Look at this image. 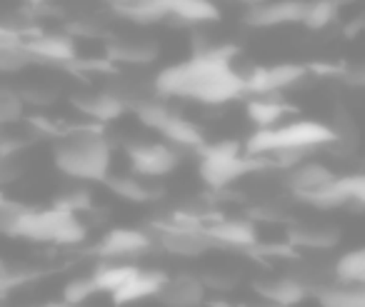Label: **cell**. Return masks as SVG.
Masks as SVG:
<instances>
[{"instance_id":"obj_24","label":"cell","mask_w":365,"mask_h":307,"mask_svg":"<svg viewBox=\"0 0 365 307\" xmlns=\"http://www.w3.org/2000/svg\"><path fill=\"white\" fill-rule=\"evenodd\" d=\"M340 240L335 227H295L290 232V242L295 247H313V250H330Z\"/></svg>"},{"instance_id":"obj_7","label":"cell","mask_w":365,"mask_h":307,"mask_svg":"<svg viewBox=\"0 0 365 307\" xmlns=\"http://www.w3.org/2000/svg\"><path fill=\"white\" fill-rule=\"evenodd\" d=\"M308 66L280 63V66L253 68L243 76V88L250 95H278L280 90H290L308 78Z\"/></svg>"},{"instance_id":"obj_13","label":"cell","mask_w":365,"mask_h":307,"mask_svg":"<svg viewBox=\"0 0 365 307\" xmlns=\"http://www.w3.org/2000/svg\"><path fill=\"white\" fill-rule=\"evenodd\" d=\"M205 282L195 275H165L155 297L168 307H200L205 302Z\"/></svg>"},{"instance_id":"obj_25","label":"cell","mask_w":365,"mask_h":307,"mask_svg":"<svg viewBox=\"0 0 365 307\" xmlns=\"http://www.w3.org/2000/svg\"><path fill=\"white\" fill-rule=\"evenodd\" d=\"M335 277L343 285H365V250L355 247V250L345 252L335 262Z\"/></svg>"},{"instance_id":"obj_6","label":"cell","mask_w":365,"mask_h":307,"mask_svg":"<svg viewBox=\"0 0 365 307\" xmlns=\"http://www.w3.org/2000/svg\"><path fill=\"white\" fill-rule=\"evenodd\" d=\"M158 245L175 257H200L208 250L218 247L213 237L203 230V225H185L168 217L165 222H158Z\"/></svg>"},{"instance_id":"obj_8","label":"cell","mask_w":365,"mask_h":307,"mask_svg":"<svg viewBox=\"0 0 365 307\" xmlns=\"http://www.w3.org/2000/svg\"><path fill=\"white\" fill-rule=\"evenodd\" d=\"M128 160L135 175L163 177L180 165V152L170 142H135L128 147Z\"/></svg>"},{"instance_id":"obj_5","label":"cell","mask_w":365,"mask_h":307,"mask_svg":"<svg viewBox=\"0 0 365 307\" xmlns=\"http://www.w3.org/2000/svg\"><path fill=\"white\" fill-rule=\"evenodd\" d=\"M200 152V177L210 190H223L233 185L243 175L253 170L273 165L263 155H248L238 140H220V142H203L198 147Z\"/></svg>"},{"instance_id":"obj_29","label":"cell","mask_w":365,"mask_h":307,"mask_svg":"<svg viewBox=\"0 0 365 307\" xmlns=\"http://www.w3.org/2000/svg\"><path fill=\"white\" fill-rule=\"evenodd\" d=\"M96 292H98V287H96V282H93L91 275H88V277H76V280L68 282L66 290H63V300H66L68 305L78 307V305H83L86 300H91Z\"/></svg>"},{"instance_id":"obj_22","label":"cell","mask_w":365,"mask_h":307,"mask_svg":"<svg viewBox=\"0 0 365 307\" xmlns=\"http://www.w3.org/2000/svg\"><path fill=\"white\" fill-rule=\"evenodd\" d=\"M315 297L323 307H365L363 285H323L315 290Z\"/></svg>"},{"instance_id":"obj_2","label":"cell","mask_w":365,"mask_h":307,"mask_svg":"<svg viewBox=\"0 0 365 307\" xmlns=\"http://www.w3.org/2000/svg\"><path fill=\"white\" fill-rule=\"evenodd\" d=\"M338 142L333 125H325L318 120H290L278 123L273 128H258L248 137L243 150L248 155H263L273 165L293 167L308 150L320 145H333Z\"/></svg>"},{"instance_id":"obj_18","label":"cell","mask_w":365,"mask_h":307,"mask_svg":"<svg viewBox=\"0 0 365 307\" xmlns=\"http://www.w3.org/2000/svg\"><path fill=\"white\" fill-rule=\"evenodd\" d=\"M255 290L270 305H278V307H293L308 297V285L295 280V277H278V280L258 282Z\"/></svg>"},{"instance_id":"obj_9","label":"cell","mask_w":365,"mask_h":307,"mask_svg":"<svg viewBox=\"0 0 365 307\" xmlns=\"http://www.w3.org/2000/svg\"><path fill=\"white\" fill-rule=\"evenodd\" d=\"M21 46L33 63H51V66H73L78 61V48L68 36L61 33H26Z\"/></svg>"},{"instance_id":"obj_35","label":"cell","mask_w":365,"mask_h":307,"mask_svg":"<svg viewBox=\"0 0 365 307\" xmlns=\"http://www.w3.org/2000/svg\"><path fill=\"white\" fill-rule=\"evenodd\" d=\"M31 6H43V3H48V0H28Z\"/></svg>"},{"instance_id":"obj_34","label":"cell","mask_w":365,"mask_h":307,"mask_svg":"<svg viewBox=\"0 0 365 307\" xmlns=\"http://www.w3.org/2000/svg\"><path fill=\"white\" fill-rule=\"evenodd\" d=\"M230 3H240V6H253V3H258V0H230Z\"/></svg>"},{"instance_id":"obj_3","label":"cell","mask_w":365,"mask_h":307,"mask_svg":"<svg viewBox=\"0 0 365 307\" xmlns=\"http://www.w3.org/2000/svg\"><path fill=\"white\" fill-rule=\"evenodd\" d=\"M56 165L68 177L81 182H103L110 170V142L98 123L66 128L56 142Z\"/></svg>"},{"instance_id":"obj_26","label":"cell","mask_w":365,"mask_h":307,"mask_svg":"<svg viewBox=\"0 0 365 307\" xmlns=\"http://www.w3.org/2000/svg\"><path fill=\"white\" fill-rule=\"evenodd\" d=\"M103 182H106V185L110 187L118 197H123V200H128V202H150L153 197L158 195L155 190H150L145 182L135 180V177H125V175L110 177L108 175Z\"/></svg>"},{"instance_id":"obj_10","label":"cell","mask_w":365,"mask_h":307,"mask_svg":"<svg viewBox=\"0 0 365 307\" xmlns=\"http://www.w3.org/2000/svg\"><path fill=\"white\" fill-rule=\"evenodd\" d=\"M308 11V0H258L248 6L245 23L253 28L300 26Z\"/></svg>"},{"instance_id":"obj_17","label":"cell","mask_w":365,"mask_h":307,"mask_svg":"<svg viewBox=\"0 0 365 307\" xmlns=\"http://www.w3.org/2000/svg\"><path fill=\"white\" fill-rule=\"evenodd\" d=\"M163 280L165 275L158 270H140L130 277L123 287H118L113 292V302L115 305H130V302H138V300H145V297H155V292L160 290Z\"/></svg>"},{"instance_id":"obj_28","label":"cell","mask_w":365,"mask_h":307,"mask_svg":"<svg viewBox=\"0 0 365 307\" xmlns=\"http://www.w3.org/2000/svg\"><path fill=\"white\" fill-rule=\"evenodd\" d=\"M26 118V100L23 93L13 88H0V125H13Z\"/></svg>"},{"instance_id":"obj_16","label":"cell","mask_w":365,"mask_h":307,"mask_svg":"<svg viewBox=\"0 0 365 307\" xmlns=\"http://www.w3.org/2000/svg\"><path fill=\"white\" fill-rule=\"evenodd\" d=\"M165 142H170L173 147H190V150H198L205 142V135L200 132V128L195 123L185 120L182 115H175V113L168 110L165 118L160 120V125L155 128Z\"/></svg>"},{"instance_id":"obj_1","label":"cell","mask_w":365,"mask_h":307,"mask_svg":"<svg viewBox=\"0 0 365 307\" xmlns=\"http://www.w3.org/2000/svg\"><path fill=\"white\" fill-rule=\"evenodd\" d=\"M233 46L198 48L193 58L158 73L155 90L160 95L185 98L203 105H225L245 95L243 73L233 68Z\"/></svg>"},{"instance_id":"obj_19","label":"cell","mask_w":365,"mask_h":307,"mask_svg":"<svg viewBox=\"0 0 365 307\" xmlns=\"http://www.w3.org/2000/svg\"><path fill=\"white\" fill-rule=\"evenodd\" d=\"M78 110L86 113L93 123L103 125V123H110L115 118H120L125 113V100L115 93H98V95H88V98H81L76 100Z\"/></svg>"},{"instance_id":"obj_23","label":"cell","mask_w":365,"mask_h":307,"mask_svg":"<svg viewBox=\"0 0 365 307\" xmlns=\"http://www.w3.org/2000/svg\"><path fill=\"white\" fill-rule=\"evenodd\" d=\"M108 58L120 66H148L158 58V48L153 43H115L108 48Z\"/></svg>"},{"instance_id":"obj_12","label":"cell","mask_w":365,"mask_h":307,"mask_svg":"<svg viewBox=\"0 0 365 307\" xmlns=\"http://www.w3.org/2000/svg\"><path fill=\"white\" fill-rule=\"evenodd\" d=\"M365 200V177L350 175V177H333L325 187L318 192L303 197V202H310L315 207H340V205H363Z\"/></svg>"},{"instance_id":"obj_20","label":"cell","mask_w":365,"mask_h":307,"mask_svg":"<svg viewBox=\"0 0 365 307\" xmlns=\"http://www.w3.org/2000/svg\"><path fill=\"white\" fill-rule=\"evenodd\" d=\"M245 113H248L250 123L255 128H273L278 123H283V118L288 113H293V108L285 105L275 95H253L245 103Z\"/></svg>"},{"instance_id":"obj_31","label":"cell","mask_w":365,"mask_h":307,"mask_svg":"<svg viewBox=\"0 0 365 307\" xmlns=\"http://www.w3.org/2000/svg\"><path fill=\"white\" fill-rule=\"evenodd\" d=\"M23 280H28V275H23V272H16L6 260H0V295L6 297L8 290H11V287H18Z\"/></svg>"},{"instance_id":"obj_14","label":"cell","mask_w":365,"mask_h":307,"mask_svg":"<svg viewBox=\"0 0 365 307\" xmlns=\"http://www.w3.org/2000/svg\"><path fill=\"white\" fill-rule=\"evenodd\" d=\"M203 230L218 247H253L258 242V232L248 220H223L218 215H208L203 220Z\"/></svg>"},{"instance_id":"obj_32","label":"cell","mask_w":365,"mask_h":307,"mask_svg":"<svg viewBox=\"0 0 365 307\" xmlns=\"http://www.w3.org/2000/svg\"><path fill=\"white\" fill-rule=\"evenodd\" d=\"M106 3L115 16H120V13H125L128 8L138 6V3H143V0H106Z\"/></svg>"},{"instance_id":"obj_33","label":"cell","mask_w":365,"mask_h":307,"mask_svg":"<svg viewBox=\"0 0 365 307\" xmlns=\"http://www.w3.org/2000/svg\"><path fill=\"white\" fill-rule=\"evenodd\" d=\"M38 307H73V305H68V302L63 300V302H48V305H38Z\"/></svg>"},{"instance_id":"obj_15","label":"cell","mask_w":365,"mask_h":307,"mask_svg":"<svg viewBox=\"0 0 365 307\" xmlns=\"http://www.w3.org/2000/svg\"><path fill=\"white\" fill-rule=\"evenodd\" d=\"M288 187L293 195H298L300 200L313 192H318L320 187H325L333 180V172L320 162H295L293 167H288Z\"/></svg>"},{"instance_id":"obj_4","label":"cell","mask_w":365,"mask_h":307,"mask_svg":"<svg viewBox=\"0 0 365 307\" xmlns=\"http://www.w3.org/2000/svg\"><path fill=\"white\" fill-rule=\"evenodd\" d=\"M86 235V222L78 217V212L63 210L56 205L48 210L23 207L11 230V237H23L31 242H51V245H81Z\"/></svg>"},{"instance_id":"obj_27","label":"cell","mask_w":365,"mask_h":307,"mask_svg":"<svg viewBox=\"0 0 365 307\" xmlns=\"http://www.w3.org/2000/svg\"><path fill=\"white\" fill-rule=\"evenodd\" d=\"M348 0H308V11L300 26L310 28V31H320V28L330 26L338 16V11Z\"/></svg>"},{"instance_id":"obj_36","label":"cell","mask_w":365,"mask_h":307,"mask_svg":"<svg viewBox=\"0 0 365 307\" xmlns=\"http://www.w3.org/2000/svg\"><path fill=\"white\" fill-rule=\"evenodd\" d=\"M3 305H6V297H3V295H0V307H3Z\"/></svg>"},{"instance_id":"obj_11","label":"cell","mask_w":365,"mask_h":307,"mask_svg":"<svg viewBox=\"0 0 365 307\" xmlns=\"http://www.w3.org/2000/svg\"><path fill=\"white\" fill-rule=\"evenodd\" d=\"M153 245V237L145 230H133V227H113L98 242L96 252L106 260H128L148 252Z\"/></svg>"},{"instance_id":"obj_21","label":"cell","mask_w":365,"mask_h":307,"mask_svg":"<svg viewBox=\"0 0 365 307\" xmlns=\"http://www.w3.org/2000/svg\"><path fill=\"white\" fill-rule=\"evenodd\" d=\"M138 272L135 265H130V262L125 260H110V262H103V265H98L96 270H93V282H96L98 292H115L118 287H123L128 280H130L133 275Z\"/></svg>"},{"instance_id":"obj_30","label":"cell","mask_w":365,"mask_h":307,"mask_svg":"<svg viewBox=\"0 0 365 307\" xmlns=\"http://www.w3.org/2000/svg\"><path fill=\"white\" fill-rule=\"evenodd\" d=\"M56 207H63V210H71V212H81L91 207V192L86 187H76V190L66 192L61 200L56 202Z\"/></svg>"}]
</instances>
